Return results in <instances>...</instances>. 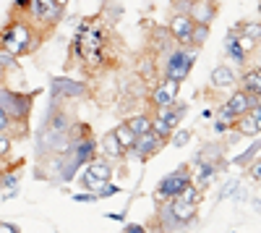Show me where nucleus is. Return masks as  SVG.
<instances>
[{"mask_svg": "<svg viewBox=\"0 0 261 233\" xmlns=\"http://www.w3.org/2000/svg\"><path fill=\"white\" fill-rule=\"evenodd\" d=\"M183 115H186V105H165V108L160 110V118L170 126V129H175V126L183 121Z\"/></svg>", "mask_w": 261, "mask_h": 233, "instance_id": "dca6fc26", "label": "nucleus"}, {"mask_svg": "<svg viewBox=\"0 0 261 233\" xmlns=\"http://www.w3.org/2000/svg\"><path fill=\"white\" fill-rule=\"evenodd\" d=\"M193 58H196V53H188V50L178 48L175 53H172V55L167 58V79L183 81V79L188 76L191 66H193Z\"/></svg>", "mask_w": 261, "mask_h": 233, "instance_id": "0eeeda50", "label": "nucleus"}, {"mask_svg": "<svg viewBox=\"0 0 261 233\" xmlns=\"http://www.w3.org/2000/svg\"><path fill=\"white\" fill-rule=\"evenodd\" d=\"M18 230V225H13V223H0V233H16Z\"/></svg>", "mask_w": 261, "mask_h": 233, "instance_id": "4c0bfd02", "label": "nucleus"}, {"mask_svg": "<svg viewBox=\"0 0 261 233\" xmlns=\"http://www.w3.org/2000/svg\"><path fill=\"white\" fill-rule=\"evenodd\" d=\"M151 131H154V134H157V136L162 139V136H167V134H170L172 129H170V126H167V123H165L162 118H157V121H151Z\"/></svg>", "mask_w": 261, "mask_h": 233, "instance_id": "c85d7f7f", "label": "nucleus"}, {"mask_svg": "<svg viewBox=\"0 0 261 233\" xmlns=\"http://www.w3.org/2000/svg\"><path fill=\"white\" fill-rule=\"evenodd\" d=\"M128 126H130V131L139 136V134H146V131L151 129V121H149L146 115H136V118H130V121H128Z\"/></svg>", "mask_w": 261, "mask_h": 233, "instance_id": "b1692460", "label": "nucleus"}, {"mask_svg": "<svg viewBox=\"0 0 261 233\" xmlns=\"http://www.w3.org/2000/svg\"><path fill=\"white\" fill-rule=\"evenodd\" d=\"M214 173H217V168L209 165V162H199V173H196V189H204L214 181Z\"/></svg>", "mask_w": 261, "mask_h": 233, "instance_id": "412c9836", "label": "nucleus"}, {"mask_svg": "<svg viewBox=\"0 0 261 233\" xmlns=\"http://www.w3.org/2000/svg\"><path fill=\"white\" fill-rule=\"evenodd\" d=\"M220 118H222L225 123H232V121H238V115H235V113H232V110L227 108V105H225V108L220 110Z\"/></svg>", "mask_w": 261, "mask_h": 233, "instance_id": "473e14b6", "label": "nucleus"}, {"mask_svg": "<svg viewBox=\"0 0 261 233\" xmlns=\"http://www.w3.org/2000/svg\"><path fill=\"white\" fill-rule=\"evenodd\" d=\"M99 194H73V202H97Z\"/></svg>", "mask_w": 261, "mask_h": 233, "instance_id": "f704fd0d", "label": "nucleus"}, {"mask_svg": "<svg viewBox=\"0 0 261 233\" xmlns=\"http://www.w3.org/2000/svg\"><path fill=\"white\" fill-rule=\"evenodd\" d=\"M214 131H217V134L227 131V123H225V121H217V123H214Z\"/></svg>", "mask_w": 261, "mask_h": 233, "instance_id": "ea45409f", "label": "nucleus"}, {"mask_svg": "<svg viewBox=\"0 0 261 233\" xmlns=\"http://www.w3.org/2000/svg\"><path fill=\"white\" fill-rule=\"evenodd\" d=\"M102 152H105L107 157H120L123 147H120V142H118L115 131H107V134L102 136Z\"/></svg>", "mask_w": 261, "mask_h": 233, "instance_id": "a211bd4d", "label": "nucleus"}, {"mask_svg": "<svg viewBox=\"0 0 261 233\" xmlns=\"http://www.w3.org/2000/svg\"><path fill=\"white\" fill-rule=\"evenodd\" d=\"M180 199H186V202H193V204H199V189H196L193 183H188L186 189H183V192L178 194Z\"/></svg>", "mask_w": 261, "mask_h": 233, "instance_id": "cd10ccee", "label": "nucleus"}, {"mask_svg": "<svg viewBox=\"0 0 261 233\" xmlns=\"http://www.w3.org/2000/svg\"><path fill=\"white\" fill-rule=\"evenodd\" d=\"M94 157V139H81V142H73V147L65 150V160H63V181H68L73 176V171L79 165L89 162Z\"/></svg>", "mask_w": 261, "mask_h": 233, "instance_id": "7ed1b4c3", "label": "nucleus"}, {"mask_svg": "<svg viewBox=\"0 0 261 233\" xmlns=\"http://www.w3.org/2000/svg\"><path fill=\"white\" fill-rule=\"evenodd\" d=\"M18 183V173H13V176H3V186L8 189V186H16Z\"/></svg>", "mask_w": 261, "mask_h": 233, "instance_id": "e433bc0d", "label": "nucleus"}, {"mask_svg": "<svg viewBox=\"0 0 261 233\" xmlns=\"http://www.w3.org/2000/svg\"><path fill=\"white\" fill-rule=\"evenodd\" d=\"M188 11H191V21H193V24H209V21L214 18L212 0H193Z\"/></svg>", "mask_w": 261, "mask_h": 233, "instance_id": "f8f14e48", "label": "nucleus"}, {"mask_svg": "<svg viewBox=\"0 0 261 233\" xmlns=\"http://www.w3.org/2000/svg\"><path fill=\"white\" fill-rule=\"evenodd\" d=\"M178 84L180 81H175V79H165L160 87L154 89V95H151V100H154L160 108H165V105H170L172 100L178 97Z\"/></svg>", "mask_w": 261, "mask_h": 233, "instance_id": "9d476101", "label": "nucleus"}, {"mask_svg": "<svg viewBox=\"0 0 261 233\" xmlns=\"http://www.w3.org/2000/svg\"><path fill=\"white\" fill-rule=\"evenodd\" d=\"M110 176H113V168H110V162L107 160H89L86 162V171H84V186L86 189H99L102 183H107L110 181Z\"/></svg>", "mask_w": 261, "mask_h": 233, "instance_id": "39448f33", "label": "nucleus"}, {"mask_svg": "<svg viewBox=\"0 0 261 233\" xmlns=\"http://www.w3.org/2000/svg\"><path fill=\"white\" fill-rule=\"evenodd\" d=\"M29 8H32V16L39 18L42 24H53L63 13V3H58V0H32Z\"/></svg>", "mask_w": 261, "mask_h": 233, "instance_id": "6e6552de", "label": "nucleus"}, {"mask_svg": "<svg viewBox=\"0 0 261 233\" xmlns=\"http://www.w3.org/2000/svg\"><path fill=\"white\" fill-rule=\"evenodd\" d=\"M3 76H6V66L0 63V81H3Z\"/></svg>", "mask_w": 261, "mask_h": 233, "instance_id": "c03bdc74", "label": "nucleus"}, {"mask_svg": "<svg viewBox=\"0 0 261 233\" xmlns=\"http://www.w3.org/2000/svg\"><path fill=\"white\" fill-rule=\"evenodd\" d=\"M13 3H16V8H29L32 0H13Z\"/></svg>", "mask_w": 261, "mask_h": 233, "instance_id": "79ce46f5", "label": "nucleus"}, {"mask_svg": "<svg viewBox=\"0 0 261 233\" xmlns=\"http://www.w3.org/2000/svg\"><path fill=\"white\" fill-rule=\"evenodd\" d=\"M8 152H11V142H8V136L0 134V155H8Z\"/></svg>", "mask_w": 261, "mask_h": 233, "instance_id": "c9c22d12", "label": "nucleus"}, {"mask_svg": "<svg viewBox=\"0 0 261 233\" xmlns=\"http://www.w3.org/2000/svg\"><path fill=\"white\" fill-rule=\"evenodd\" d=\"M243 34H246V37H251L253 42H256V39H261V24H246Z\"/></svg>", "mask_w": 261, "mask_h": 233, "instance_id": "7c9ffc66", "label": "nucleus"}, {"mask_svg": "<svg viewBox=\"0 0 261 233\" xmlns=\"http://www.w3.org/2000/svg\"><path fill=\"white\" fill-rule=\"evenodd\" d=\"M258 11H261V6H258Z\"/></svg>", "mask_w": 261, "mask_h": 233, "instance_id": "a18cd8bd", "label": "nucleus"}, {"mask_svg": "<svg viewBox=\"0 0 261 233\" xmlns=\"http://www.w3.org/2000/svg\"><path fill=\"white\" fill-rule=\"evenodd\" d=\"M170 213H172V218H175L178 223H191L193 215H196V204L175 197V199H170Z\"/></svg>", "mask_w": 261, "mask_h": 233, "instance_id": "ddd939ff", "label": "nucleus"}, {"mask_svg": "<svg viewBox=\"0 0 261 233\" xmlns=\"http://www.w3.org/2000/svg\"><path fill=\"white\" fill-rule=\"evenodd\" d=\"M209 37V27L206 24H193V29H191V39H188V45H193V48H199V45H204V39Z\"/></svg>", "mask_w": 261, "mask_h": 233, "instance_id": "5701e85b", "label": "nucleus"}, {"mask_svg": "<svg viewBox=\"0 0 261 233\" xmlns=\"http://www.w3.org/2000/svg\"><path fill=\"white\" fill-rule=\"evenodd\" d=\"M0 48L11 55H24L29 50H34V39H32V32L24 21H13V24L0 34Z\"/></svg>", "mask_w": 261, "mask_h": 233, "instance_id": "f03ea898", "label": "nucleus"}, {"mask_svg": "<svg viewBox=\"0 0 261 233\" xmlns=\"http://www.w3.org/2000/svg\"><path fill=\"white\" fill-rule=\"evenodd\" d=\"M246 192H243V186L241 183H227L225 189H222V194H220V199H227V197H243Z\"/></svg>", "mask_w": 261, "mask_h": 233, "instance_id": "bb28decb", "label": "nucleus"}, {"mask_svg": "<svg viewBox=\"0 0 261 233\" xmlns=\"http://www.w3.org/2000/svg\"><path fill=\"white\" fill-rule=\"evenodd\" d=\"M238 121H241V131H243L246 136H253V134H258V126H256V121H253L251 115H241Z\"/></svg>", "mask_w": 261, "mask_h": 233, "instance_id": "a878e982", "label": "nucleus"}, {"mask_svg": "<svg viewBox=\"0 0 261 233\" xmlns=\"http://www.w3.org/2000/svg\"><path fill=\"white\" fill-rule=\"evenodd\" d=\"M102 45H105L102 29L99 27H92L89 21H84V24L79 27V34H76V53L86 63L99 66V60H102Z\"/></svg>", "mask_w": 261, "mask_h": 233, "instance_id": "f257e3e1", "label": "nucleus"}, {"mask_svg": "<svg viewBox=\"0 0 261 233\" xmlns=\"http://www.w3.org/2000/svg\"><path fill=\"white\" fill-rule=\"evenodd\" d=\"M212 84H214V87H232V84H235V74L227 66H217L212 71Z\"/></svg>", "mask_w": 261, "mask_h": 233, "instance_id": "f3484780", "label": "nucleus"}, {"mask_svg": "<svg viewBox=\"0 0 261 233\" xmlns=\"http://www.w3.org/2000/svg\"><path fill=\"white\" fill-rule=\"evenodd\" d=\"M115 136H118V142H120L123 150H134V144H136V134L130 131V126H128V123L118 126V129H115Z\"/></svg>", "mask_w": 261, "mask_h": 233, "instance_id": "4be33fe9", "label": "nucleus"}, {"mask_svg": "<svg viewBox=\"0 0 261 233\" xmlns=\"http://www.w3.org/2000/svg\"><path fill=\"white\" fill-rule=\"evenodd\" d=\"M157 147H160V136L154 131H146V134H139L136 136V144H134V150L139 157H149L151 152H157Z\"/></svg>", "mask_w": 261, "mask_h": 233, "instance_id": "4468645a", "label": "nucleus"}, {"mask_svg": "<svg viewBox=\"0 0 261 233\" xmlns=\"http://www.w3.org/2000/svg\"><path fill=\"white\" fill-rule=\"evenodd\" d=\"M191 29H193V21L186 13H178L175 18L170 21V34L175 37L178 42H186V45H188V39H191Z\"/></svg>", "mask_w": 261, "mask_h": 233, "instance_id": "9b49d317", "label": "nucleus"}, {"mask_svg": "<svg viewBox=\"0 0 261 233\" xmlns=\"http://www.w3.org/2000/svg\"><path fill=\"white\" fill-rule=\"evenodd\" d=\"M125 230H130V233H141V230H144V225H136V223H128V225H125Z\"/></svg>", "mask_w": 261, "mask_h": 233, "instance_id": "a19ab883", "label": "nucleus"}, {"mask_svg": "<svg viewBox=\"0 0 261 233\" xmlns=\"http://www.w3.org/2000/svg\"><path fill=\"white\" fill-rule=\"evenodd\" d=\"M0 108H3L11 118L24 121L32 110V97L27 95H16V92H0Z\"/></svg>", "mask_w": 261, "mask_h": 233, "instance_id": "423d86ee", "label": "nucleus"}, {"mask_svg": "<svg viewBox=\"0 0 261 233\" xmlns=\"http://www.w3.org/2000/svg\"><path fill=\"white\" fill-rule=\"evenodd\" d=\"M105 218H110V220H123V215H120V213H107Z\"/></svg>", "mask_w": 261, "mask_h": 233, "instance_id": "37998d69", "label": "nucleus"}, {"mask_svg": "<svg viewBox=\"0 0 261 233\" xmlns=\"http://www.w3.org/2000/svg\"><path fill=\"white\" fill-rule=\"evenodd\" d=\"M251 176H253L256 181H261V162H256V165L251 168Z\"/></svg>", "mask_w": 261, "mask_h": 233, "instance_id": "58836bf2", "label": "nucleus"}, {"mask_svg": "<svg viewBox=\"0 0 261 233\" xmlns=\"http://www.w3.org/2000/svg\"><path fill=\"white\" fill-rule=\"evenodd\" d=\"M53 100H60V97H84L86 95V87L81 81H71V79H53Z\"/></svg>", "mask_w": 261, "mask_h": 233, "instance_id": "1a4fd4ad", "label": "nucleus"}, {"mask_svg": "<svg viewBox=\"0 0 261 233\" xmlns=\"http://www.w3.org/2000/svg\"><path fill=\"white\" fill-rule=\"evenodd\" d=\"M243 87H246L248 95L261 97V68H253V71H248V74L243 76Z\"/></svg>", "mask_w": 261, "mask_h": 233, "instance_id": "aec40b11", "label": "nucleus"}, {"mask_svg": "<svg viewBox=\"0 0 261 233\" xmlns=\"http://www.w3.org/2000/svg\"><path fill=\"white\" fill-rule=\"evenodd\" d=\"M227 108L241 118V115H246L251 108H253V97L248 95V92H235L232 97H230V102H227Z\"/></svg>", "mask_w": 261, "mask_h": 233, "instance_id": "2eb2a0df", "label": "nucleus"}, {"mask_svg": "<svg viewBox=\"0 0 261 233\" xmlns=\"http://www.w3.org/2000/svg\"><path fill=\"white\" fill-rule=\"evenodd\" d=\"M212 3H214V0H212Z\"/></svg>", "mask_w": 261, "mask_h": 233, "instance_id": "49530a36", "label": "nucleus"}, {"mask_svg": "<svg viewBox=\"0 0 261 233\" xmlns=\"http://www.w3.org/2000/svg\"><path fill=\"white\" fill-rule=\"evenodd\" d=\"M256 152H261V139H258V142H253V144L248 147V152L238 155V157H235V165H246V162H251V160L256 157Z\"/></svg>", "mask_w": 261, "mask_h": 233, "instance_id": "393cba45", "label": "nucleus"}, {"mask_svg": "<svg viewBox=\"0 0 261 233\" xmlns=\"http://www.w3.org/2000/svg\"><path fill=\"white\" fill-rule=\"evenodd\" d=\"M8 123H11V115H8L3 108H0V134H3V131L8 129Z\"/></svg>", "mask_w": 261, "mask_h": 233, "instance_id": "72a5a7b5", "label": "nucleus"}, {"mask_svg": "<svg viewBox=\"0 0 261 233\" xmlns=\"http://www.w3.org/2000/svg\"><path fill=\"white\" fill-rule=\"evenodd\" d=\"M227 55H230L235 63H243V60H246V50L241 48V42H238V29H232L230 37H227Z\"/></svg>", "mask_w": 261, "mask_h": 233, "instance_id": "6ab92c4d", "label": "nucleus"}, {"mask_svg": "<svg viewBox=\"0 0 261 233\" xmlns=\"http://www.w3.org/2000/svg\"><path fill=\"white\" fill-rule=\"evenodd\" d=\"M115 194H120L118 186H113V183H102L99 186V197H115Z\"/></svg>", "mask_w": 261, "mask_h": 233, "instance_id": "2f4dec72", "label": "nucleus"}, {"mask_svg": "<svg viewBox=\"0 0 261 233\" xmlns=\"http://www.w3.org/2000/svg\"><path fill=\"white\" fill-rule=\"evenodd\" d=\"M170 142L175 144V147H183V144H188V142H191V131H178V134H172V136H170Z\"/></svg>", "mask_w": 261, "mask_h": 233, "instance_id": "c756f323", "label": "nucleus"}, {"mask_svg": "<svg viewBox=\"0 0 261 233\" xmlns=\"http://www.w3.org/2000/svg\"><path fill=\"white\" fill-rule=\"evenodd\" d=\"M191 183V178H188V173L183 171H175V173H170V176H165L160 183H157V197L160 199H165V202H170V199H175L183 189Z\"/></svg>", "mask_w": 261, "mask_h": 233, "instance_id": "20e7f679", "label": "nucleus"}]
</instances>
